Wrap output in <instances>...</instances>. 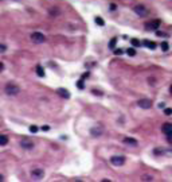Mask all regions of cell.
Wrapping results in <instances>:
<instances>
[{"label": "cell", "instance_id": "cell-25", "mask_svg": "<svg viewBox=\"0 0 172 182\" xmlns=\"http://www.w3.org/2000/svg\"><path fill=\"white\" fill-rule=\"evenodd\" d=\"M122 53H124V50H121V49H117V50H114V54H116V55H121Z\"/></svg>", "mask_w": 172, "mask_h": 182}, {"label": "cell", "instance_id": "cell-24", "mask_svg": "<svg viewBox=\"0 0 172 182\" xmlns=\"http://www.w3.org/2000/svg\"><path fill=\"white\" fill-rule=\"evenodd\" d=\"M30 131H31L32 134H35V132L38 131V127H36V126H31V127H30Z\"/></svg>", "mask_w": 172, "mask_h": 182}, {"label": "cell", "instance_id": "cell-31", "mask_svg": "<svg viewBox=\"0 0 172 182\" xmlns=\"http://www.w3.org/2000/svg\"><path fill=\"white\" fill-rule=\"evenodd\" d=\"M2 181H3V175H2V174H0V182H2Z\"/></svg>", "mask_w": 172, "mask_h": 182}, {"label": "cell", "instance_id": "cell-2", "mask_svg": "<svg viewBox=\"0 0 172 182\" xmlns=\"http://www.w3.org/2000/svg\"><path fill=\"white\" fill-rule=\"evenodd\" d=\"M133 11H135L138 16H147L148 15V9L145 6H142V4H137V6H135V8H133Z\"/></svg>", "mask_w": 172, "mask_h": 182}, {"label": "cell", "instance_id": "cell-5", "mask_svg": "<svg viewBox=\"0 0 172 182\" xmlns=\"http://www.w3.org/2000/svg\"><path fill=\"white\" fill-rule=\"evenodd\" d=\"M159 26H160V20H159V19H155V20H151V22L145 23V30L155 31V30H157V27H159Z\"/></svg>", "mask_w": 172, "mask_h": 182}, {"label": "cell", "instance_id": "cell-20", "mask_svg": "<svg viewBox=\"0 0 172 182\" xmlns=\"http://www.w3.org/2000/svg\"><path fill=\"white\" fill-rule=\"evenodd\" d=\"M131 42H132V45L135 46V47H138V46L141 45V43H140V41H138V39H135V38H133V39H132Z\"/></svg>", "mask_w": 172, "mask_h": 182}, {"label": "cell", "instance_id": "cell-17", "mask_svg": "<svg viewBox=\"0 0 172 182\" xmlns=\"http://www.w3.org/2000/svg\"><path fill=\"white\" fill-rule=\"evenodd\" d=\"M168 49H169V45H168V42H167V41L161 42V50H163V51H167Z\"/></svg>", "mask_w": 172, "mask_h": 182}, {"label": "cell", "instance_id": "cell-8", "mask_svg": "<svg viewBox=\"0 0 172 182\" xmlns=\"http://www.w3.org/2000/svg\"><path fill=\"white\" fill-rule=\"evenodd\" d=\"M104 132V127L102 126H95L93 127L92 130H90V134H92L93 136H101Z\"/></svg>", "mask_w": 172, "mask_h": 182}, {"label": "cell", "instance_id": "cell-23", "mask_svg": "<svg viewBox=\"0 0 172 182\" xmlns=\"http://www.w3.org/2000/svg\"><path fill=\"white\" fill-rule=\"evenodd\" d=\"M167 140H168V143H171V144H172V132L167 134Z\"/></svg>", "mask_w": 172, "mask_h": 182}, {"label": "cell", "instance_id": "cell-19", "mask_svg": "<svg viewBox=\"0 0 172 182\" xmlns=\"http://www.w3.org/2000/svg\"><path fill=\"white\" fill-rule=\"evenodd\" d=\"M95 23H97V25H98V26H104V25H105V22H104V19H101V18H99V16H97V18H95Z\"/></svg>", "mask_w": 172, "mask_h": 182}, {"label": "cell", "instance_id": "cell-21", "mask_svg": "<svg viewBox=\"0 0 172 182\" xmlns=\"http://www.w3.org/2000/svg\"><path fill=\"white\" fill-rule=\"evenodd\" d=\"M6 51H7V46L3 45V43H0V54H4Z\"/></svg>", "mask_w": 172, "mask_h": 182}, {"label": "cell", "instance_id": "cell-28", "mask_svg": "<svg viewBox=\"0 0 172 182\" xmlns=\"http://www.w3.org/2000/svg\"><path fill=\"white\" fill-rule=\"evenodd\" d=\"M92 92H93L94 94H98V96H101V94H102L101 92H99V90H95V89H94V90H92Z\"/></svg>", "mask_w": 172, "mask_h": 182}, {"label": "cell", "instance_id": "cell-22", "mask_svg": "<svg viewBox=\"0 0 172 182\" xmlns=\"http://www.w3.org/2000/svg\"><path fill=\"white\" fill-rule=\"evenodd\" d=\"M77 87L79 88V89H83V80H79L78 82H77Z\"/></svg>", "mask_w": 172, "mask_h": 182}, {"label": "cell", "instance_id": "cell-6", "mask_svg": "<svg viewBox=\"0 0 172 182\" xmlns=\"http://www.w3.org/2000/svg\"><path fill=\"white\" fill-rule=\"evenodd\" d=\"M110 162H112V165H114V166H122L124 163H125V156L114 155V156L110 158Z\"/></svg>", "mask_w": 172, "mask_h": 182}, {"label": "cell", "instance_id": "cell-13", "mask_svg": "<svg viewBox=\"0 0 172 182\" xmlns=\"http://www.w3.org/2000/svg\"><path fill=\"white\" fill-rule=\"evenodd\" d=\"M144 46H147L148 49H151V50L156 49V43H155V42H152V41H144Z\"/></svg>", "mask_w": 172, "mask_h": 182}, {"label": "cell", "instance_id": "cell-1", "mask_svg": "<svg viewBox=\"0 0 172 182\" xmlns=\"http://www.w3.org/2000/svg\"><path fill=\"white\" fill-rule=\"evenodd\" d=\"M4 90H6V93L8 96H16V94H19V92H20V88L13 82H8L6 85V88H4Z\"/></svg>", "mask_w": 172, "mask_h": 182}, {"label": "cell", "instance_id": "cell-3", "mask_svg": "<svg viewBox=\"0 0 172 182\" xmlns=\"http://www.w3.org/2000/svg\"><path fill=\"white\" fill-rule=\"evenodd\" d=\"M31 41L34 43H43L46 41V37L42 34V32H32L31 34Z\"/></svg>", "mask_w": 172, "mask_h": 182}, {"label": "cell", "instance_id": "cell-27", "mask_svg": "<svg viewBox=\"0 0 172 182\" xmlns=\"http://www.w3.org/2000/svg\"><path fill=\"white\" fill-rule=\"evenodd\" d=\"M141 179H142V181H152V177H149V175H144Z\"/></svg>", "mask_w": 172, "mask_h": 182}, {"label": "cell", "instance_id": "cell-4", "mask_svg": "<svg viewBox=\"0 0 172 182\" xmlns=\"http://www.w3.org/2000/svg\"><path fill=\"white\" fill-rule=\"evenodd\" d=\"M31 177H32V179L39 181V179H42L43 177H45V171H43V169L36 167V169H34V170L31 171Z\"/></svg>", "mask_w": 172, "mask_h": 182}, {"label": "cell", "instance_id": "cell-11", "mask_svg": "<svg viewBox=\"0 0 172 182\" xmlns=\"http://www.w3.org/2000/svg\"><path fill=\"white\" fill-rule=\"evenodd\" d=\"M56 92H58V94L61 96V97H63V99H69V97H70L69 90H67V89H65V88H59L58 90H56Z\"/></svg>", "mask_w": 172, "mask_h": 182}, {"label": "cell", "instance_id": "cell-29", "mask_svg": "<svg viewBox=\"0 0 172 182\" xmlns=\"http://www.w3.org/2000/svg\"><path fill=\"white\" fill-rule=\"evenodd\" d=\"M4 70V64L3 62H0V71H3Z\"/></svg>", "mask_w": 172, "mask_h": 182}, {"label": "cell", "instance_id": "cell-16", "mask_svg": "<svg viewBox=\"0 0 172 182\" xmlns=\"http://www.w3.org/2000/svg\"><path fill=\"white\" fill-rule=\"evenodd\" d=\"M116 43H117V38H112V41L109 42V49L114 50V47H116Z\"/></svg>", "mask_w": 172, "mask_h": 182}, {"label": "cell", "instance_id": "cell-7", "mask_svg": "<svg viewBox=\"0 0 172 182\" xmlns=\"http://www.w3.org/2000/svg\"><path fill=\"white\" fill-rule=\"evenodd\" d=\"M137 105L140 108H142V109H149L152 107V101H151V100H148V99H142V100H138Z\"/></svg>", "mask_w": 172, "mask_h": 182}, {"label": "cell", "instance_id": "cell-32", "mask_svg": "<svg viewBox=\"0 0 172 182\" xmlns=\"http://www.w3.org/2000/svg\"><path fill=\"white\" fill-rule=\"evenodd\" d=\"M171 93H172V87H171Z\"/></svg>", "mask_w": 172, "mask_h": 182}, {"label": "cell", "instance_id": "cell-18", "mask_svg": "<svg viewBox=\"0 0 172 182\" xmlns=\"http://www.w3.org/2000/svg\"><path fill=\"white\" fill-rule=\"evenodd\" d=\"M126 54H128L129 57H133V55H136V50L133 49V47H131V49L126 50Z\"/></svg>", "mask_w": 172, "mask_h": 182}, {"label": "cell", "instance_id": "cell-9", "mask_svg": "<svg viewBox=\"0 0 172 182\" xmlns=\"http://www.w3.org/2000/svg\"><path fill=\"white\" fill-rule=\"evenodd\" d=\"M20 146L23 148H26V150H31V148H34V143H32L31 140H28V139H22Z\"/></svg>", "mask_w": 172, "mask_h": 182}, {"label": "cell", "instance_id": "cell-15", "mask_svg": "<svg viewBox=\"0 0 172 182\" xmlns=\"http://www.w3.org/2000/svg\"><path fill=\"white\" fill-rule=\"evenodd\" d=\"M36 74L39 77H45V70H43L42 66H36Z\"/></svg>", "mask_w": 172, "mask_h": 182}, {"label": "cell", "instance_id": "cell-30", "mask_svg": "<svg viewBox=\"0 0 172 182\" xmlns=\"http://www.w3.org/2000/svg\"><path fill=\"white\" fill-rule=\"evenodd\" d=\"M116 8H117V7H116V4H113V3H112V4H110V9L113 11V9H116Z\"/></svg>", "mask_w": 172, "mask_h": 182}, {"label": "cell", "instance_id": "cell-14", "mask_svg": "<svg viewBox=\"0 0 172 182\" xmlns=\"http://www.w3.org/2000/svg\"><path fill=\"white\" fill-rule=\"evenodd\" d=\"M8 143V136L7 135H0V146H6Z\"/></svg>", "mask_w": 172, "mask_h": 182}, {"label": "cell", "instance_id": "cell-12", "mask_svg": "<svg viewBox=\"0 0 172 182\" xmlns=\"http://www.w3.org/2000/svg\"><path fill=\"white\" fill-rule=\"evenodd\" d=\"M161 131H163L165 135H167V134H169V132H172V124L171 123H164L163 127H161Z\"/></svg>", "mask_w": 172, "mask_h": 182}, {"label": "cell", "instance_id": "cell-26", "mask_svg": "<svg viewBox=\"0 0 172 182\" xmlns=\"http://www.w3.org/2000/svg\"><path fill=\"white\" fill-rule=\"evenodd\" d=\"M164 113H165V115H172V109H171V108H165V109H164Z\"/></svg>", "mask_w": 172, "mask_h": 182}, {"label": "cell", "instance_id": "cell-10", "mask_svg": "<svg viewBox=\"0 0 172 182\" xmlns=\"http://www.w3.org/2000/svg\"><path fill=\"white\" fill-rule=\"evenodd\" d=\"M122 142L125 143V144H129V146H133V147H136L138 143H137V140L136 139H133V138H124L122 139Z\"/></svg>", "mask_w": 172, "mask_h": 182}]
</instances>
